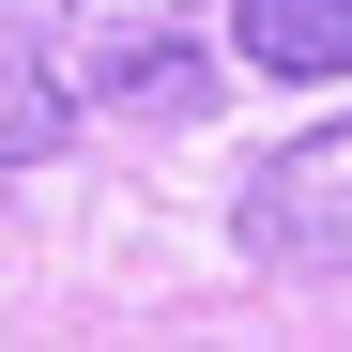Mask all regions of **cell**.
Wrapping results in <instances>:
<instances>
[{
    "label": "cell",
    "instance_id": "obj_1",
    "mask_svg": "<svg viewBox=\"0 0 352 352\" xmlns=\"http://www.w3.org/2000/svg\"><path fill=\"white\" fill-rule=\"evenodd\" d=\"M0 46L92 123V107H138V123H199L214 62L184 46V0H0Z\"/></svg>",
    "mask_w": 352,
    "mask_h": 352
},
{
    "label": "cell",
    "instance_id": "obj_3",
    "mask_svg": "<svg viewBox=\"0 0 352 352\" xmlns=\"http://www.w3.org/2000/svg\"><path fill=\"white\" fill-rule=\"evenodd\" d=\"M261 77H352V0H230Z\"/></svg>",
    "mask_w": 352,
    "mask_h": 352
},
{
    "label": "cell",
    "instance_id": "obj_2",
    "mask_svg": "<svg viewBox=\"0 0 352 352\" xmlns=\"http://www.w3.org/2000/svg\"><path fill=\"white\" fill-rule=\"evenodd\" d=\"M230 230H245L261 276H352V107L307 123L291 153H261L245 199H230Z\"/></svg>",
    "mask_w": 352,
    "mask_h": 352
},
{
    "label": "cell",
    "instance_id": "obj_4",
    "mask_svg": "<svg viewBox=\"0 0 352 352\" xmlns=\"http://www.w3.org/2000/svg\"><path fill=\"white\" fill-rule=\"evenodd\" d=\"M62 138H77V107L46 92V77L16 62V46H0V168H46V153H62Z\"/></svg>",
    "mask_w": 352,
    "mask_h": 352
}]
</instances>
